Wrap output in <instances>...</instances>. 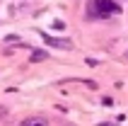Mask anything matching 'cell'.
Segmentation results:
<instances>
[{
  "label": "cell",
  "mask_w": 128,
  "mask_h": 126,
  "mask_svg": "<svg viewBox=\"0 0 128 126\" xmlns=\"http://www.w3.org/2000/svg\"><path fill=\"white\" fill-rule=\"evenodd\" d=\"M121 121H114V124H99V126H118Z\"/></svg>",
  "instance_id": "cell-8"
},
{
  "label": "cell",
  "mask_w": 128,
  "mask_h": 126,
  "mask_svg": "<svg viewBox=\"0 0 128 126\" xmlns=\"http://www.w3.org/2000/svg\"><path fill=\"white\" fill-rule=\"evenodd\" d=\"M53 29H65V22H60V20H56V22H53Z\"/></svg>",
  "instance_id": "cell-6"
},
{
  "label": "cell",
  "mask_w": 128,
  "mask_h": 126,
  "mask_svg": "<svg viewBox=\"0 0 128 126\" xmlns=\"http://www.w3.org/2000/svg\"><path fill=\"white\" fill-rule=\"evenodd\" d=\"M102 104H104V107H111V104H114V99H111V97H104V99H102Z\"/></svg>",
  "instance_id": "cell-7"
},
{
  "label": "cell",
  "mask_w": 128,
  "mask_h": 126,
  "mask_svg": "<svg viewBox=\"0 0 128 126\" xmlns=\"http://www.w3.org/2000/svg\"><path fill=\"white\" fill-rule=\"evenodd\" d=\"M48 58V51H44V49H34L32 51V63H41Z\"/></svg>",
  "instance_id": "cell-3"
},
{
  "label": "cell",
  "mask_w": 128,
  "mask_h": 126,
  "mask_svg": "<svg viewBox=\"0 0 128 126\" xmlns=\"http://www.w3.org/2000/svg\"><path fill=\"white\" fill-rule=\"evenodd\" d=\"M44 39H46L51 46H63V49H70V46H72L68 39H60V41H58V39H51V36H46V34H44Z\"/></svg>",
  "instance_id": "cell-4"
},
{
  "label": "cell",
  "mask_w": 128,
  "mask_h": 126,
  "mask_svg": "<svg viewBox=\"0 0 128 126\" xmlns=\"http://www.w3.org/2000/svg\"><path fill=\"white\" fill-rule=\"evenodd\" d=\"M20 126H48V119H44V116H29Z\"/></svg>",
  "instance_id": "cell-2"
},
{
  "label": "cell",
  "mask_w": 128,
  "mask_h": 126,
  "mask_svg": "<svg viewBox=\"0 0 128 126\" xmlns=\"http://www.w3.org/2000/svg\"><path fill=\"white\" fill-rule=\"evenodd\" d=\"M92 12L99 17H109L114 12H121V5L114 0H92Z\"/></svg>",
  "instance_id": "cell-1"
},
{
  "label": "cell",
  "mask_w": 128,
  "mask_h": 126,
  "mask_svg": "<svg viewBox=\"0 0 128 126\" xmlns=\"http://www.w3.org/2000/svg\"><path fill=\"white\" fill-rule=\"evenodd\" d=\"M5 114H7V109H5V107H0V116H5Z\"/></svg>",
  "instance_id": "cell-9"
},
{
  "label": "cell",
  "mask_w": 128,
  "mask_h": 126,
  "mask_svg": "<svg viewBox=\"0 0 128 126\" xmlns=\"http://www.w3.org/2000/svg\"><path fill=\"white\" fill-rule=\"evenodd\" d=\"M5 44H20V36H14V34L5 36Z\"/></svg>",
  "instance_id": "cell-5"
}]
</instances>
